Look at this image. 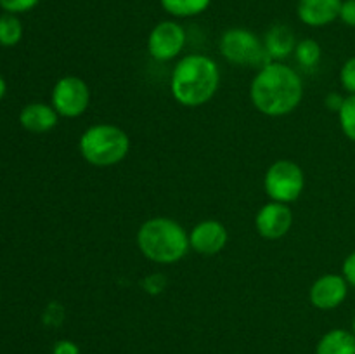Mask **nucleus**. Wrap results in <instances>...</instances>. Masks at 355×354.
I'll list each match as a JSON object with an SVG mask.
<instances>
[{
  "label": "nucleus",
  "mask_w": 355,
  "mask_h": 354,
  "mask_svg": "<svg viewBox=\"0 0 355 354\" xmlns=\"http://www.w3.org/2000/svg\"><path fill=\"white\" fill-rule=\"evenodd\" d=\"M349 295V283L343 274H322L312 283L309 298L314 307L331 311L342 305Z\"/></svg>",
  "instance_id": "obj_11"
},
{
  "label": "nucleus",
  "mask_w": 355,
  "mask_h": 354,
  "mask_svg": "<svg viewBox=\"0 0 355 354\" xmlns=\"http://www.w3.org/2000/svg\"><path fill=\"white\" fill-rule=\"evenodd\" d=\"M343 0H298L297 16L311 28H322L340 19Z\"/></svg>",
  "instance_id": "obj_12"
},
{
  "label": "nucleus",
  "mask_w": 355,
  "mask_h": 354,
  "mask_svg": "<svg viewBox=\"0 0 355 354\" xmlns=\"http://www.w3.org/2000/svg\"><path fill=\"white\" fill-rule=\"evenodd\" d=\"M59 115L52 104L31 103L19 113V124L31 134H45L58 125Z\"/></svg>",
  "instance_id": "obj_13"
},
{
  "label": "nucleus",
  "mask_w": 355,
  "mask_h": 354,
  "mask_svg": "<svg viewBox=\"0 0 355 354\" xmlns=\"http://www.w3.org/2000/svg\"><path fill=\"white\" fill-rule=\"evenodd\" d=\"M220 87V68L205 54H187L177 61L170 76L172 97L184 108L210 103Z\"/></svg>",
  "instance_id": "obj_2"
},
{
  "label": "nucleus",
  "mask_w": 355,
  "mask_h": 354,
  "mask_svg": "<svg viewBox=\"0 0 355 354\" xmlns=\"http://www.w3.org/2000/svg\"><path fill=\"white\" fill-rule=\"evenodd\" d=\"M295 58H297L298 65L304 68H314L319 61H321V45L314 40V38H304V40L297 42L295 47Z\"/></svg>",
  "instance_id": "obj_17"
},
{
  "label": "nucleus",
  "mask_w": 355,
  "mask_h": 354,
  "mask_svg": "<svg viewBox=\"0 0 355 354\" xmlns=\"http://www.w3.org/2000/svg\"><path fill=\"white\" fill-rule=\"evenodd\" d=\"M90 104V89L83 78L66 75L55 82L52 89V106L59 117L78 118Z\"/></svg>",
  "instance_id": "obj_7"
},
{
  "label": "nucleus",
  "mask_w": 355,
  "mask_h": 354,
  "mask_svg": "<svg viewBox=\"0 0 355 354\" xmlns=\"http://www.w3.org/2000/svg\"><path fill=\"white\" fill-rule=\"evenodd\" d=\"M3 94H6V82H3V78L0 76V99L3 97Z\"/></svg>",
  "instance_id": "obj_26"
},
{
  "label": "nucleus",
  "mask_w": 355,
  "mask_h": 354,
  "mask_svg": "<svg viewBox=\"0 0 355 354\" xmlns=\"http://www.w3.org/2000/svg\"><path fill=\"white\" fill-rule=\"evenodd\" d=\"M293 226V212L290 205L279 201H267L255 215V229L262 238L281 239Z\"/></svg>",
  "instance_id": "obj_9"
},
{
  "label": "nucleus",
  "mask_w": 355,
  "mask_h": 354,
  "mask_svg": "<svg viewBox=\"0 0 355 354\" xmlns=\"http://www.w3.org/2000/svg\"><path fill=\"white\" fill-rule=\"evenodd\" d=\"M340 19L347 26L355 28V0H343L342 9H340Z\"/></svg>",
  "instance_id": "obj_22"
},
{
  "label": "nucleus",
  "mask_w": 355,
  "mask_h": 354,
  "mask_svg": "<svg viewBox=\"0 0 355 354\" xmlns=\"http://www.w3.org/2000/svg\"><path fill=\"white\" fill-rule=\"evenodd\" d=\"M40 0H0V7L9 14L28 12L33 9Z\"/></svg>",
  "instance_id": "obj_21"
},
{
  "label": "nucleus",
  "mask_w": 355,
  "mask_h": 354,
  "mask_svg": "<svg viewBox=\"0 0 355 354\" xmlns=\"http://www.w3.org/2000/svg\"><path fill=\"white\" fill-rule=\"evenodd\" d=\"M352 333L355 335V318H354V321H352Z\"/></svg>",
  "instance_id": "obj_27"
},
{
  "label": "nucleus",
  "mask_w": 355,
  "mask_h": 354,
  "mask_svg": "<svg viewBox=\"0 0 355 354\" xmlns=\"http://www.w3.org/2000/svg\"><path fill=\"white\" fill-rule=\"evenodd\" d=\"M338 121L342 132L355 142V94H349L338 111Z\"/></svg>",
  "instance_id": "obj_19"
},
{
  "label": "nucleus",
  "mask_w": 355,
  "mask_h": 354,
  "mask_svg": "<svg viewBox=\"0 0 355 354\" xmlns=\"http://www.w3.org/2000/svg\"><path fill=\"white\" fill-rule=\"evenodd\" d=\"M250 99L255 110L266 117H286L304 99V80L297 69L283 61H270L253 76Z\"/></svg>",
  "instance_id": "obj_1"
},
{
  "label": "nucleus",
  "mask_w": 355,
  "mask_h": 354,
  "mask_svg": "<svg viewBox=\"0 0 355 354\" xmlns=\"http://www.w3.org/2000/svg\"><path fill=\"white\" fill-rule=\"evenodd\" d=\"M343 101H345V97L340 96L338 92H331L326 96L324 104L329 111H336V113H338L340 108H342V104H343Z\"/></svg>",
  "instance_id": "obj_25"
},
{
  "label": "nucleus",
  "mask_w": 355,
  "mask_h": 354,
  "mask_svg": "<svg viewBox=\"0 0 355 354\" xmlns=\"http://www.w3.org/2000/svg\"><path fill=\"white\" fill-rule=\"evenodd\" d=\"M340 83L349 94H355V56L347 59L340 69Z\"/></svg>",
  "instance_id": "obj_20"
},
{
  "label": "nucleus",
  "mask_w": 355,
  "mask_h": 354,
  "mask_svg": "<svg viewBox=\"0 0 355 354\" xmlns=\"http://www.w3.org/2000/svg\"><path fill=\"white\" fill-rule=\"evenodd\" d=\"M342 274L347 280V283L355 288V252L350 253V255H347V259L343 260Z\"/></svg>",
  "instance_id": "obj_23"
},
{
  "label": "nucleus",
  "mask_w": 355,
  "mask_h": 354,
  "mask_svg": "<svg viewBox=\"0 0 355 354\" xmlns=\"http://www.w3.org/2000/svg\"><path fill=\"white\" fill-rule=\"evenodd\" d=\"M187 35L182 24L173 19L159 21L155 24L148 37V52L156 61H172L179 58L180 52L186 47Z\"/></svg>",
  "instance_id": "obj_8"
},
{
  "label": "nucleus",
  "mask_w": 355,
  "mask_h": 354,
  "mask_svg": "<svg viewBox=\"0 0 355 354\" xmlns=\"http://www.w3.org/2000/svg\"><path fill=\"white\" fill-rule=\"evenodd\" d=\"M163 10L173 17H194L210 7L211 0H159Z\"/></svg>",
  "instance_id": "obj_16"
},
{
  "label": "nucleus",
  "mask_w": 355,
  "mask_h": 354,
  "mask_svg": "<svg viewBox=\"0 0 355 354\" xmlns=\"http://www.w3.org/2000/svg\"><path fill=\"white\" fill-rule=\"evenodd\" d=\"M297 47V38L291 28L286 24H274L263 37V49L272 61H283L293 54Z\"/></svg>",
  "instance_id": "obj_14"
},
{
  "label": "nucleus",
  "mask_w": 355,
  "mask_h": 354,
  "mask_svg": "<svg viewBox=\"0 0 355 354\" xmlns=\"http://www.w3.org/2000/svg\"><path fill=\"white\" fill-rule=\"evenodd\" d=\"M23 37V24L14 14L0 16V45H16Z\"/></svg>",
  "instance_id": "obj_18"
},
{
  "label": "nucleus",
  "mask_w": 355,
  "mask_h": 354,
  "mask_svg": "<svg viewBox=\"0 0 355 354\" xmlns=\"http://www.w3.org/2000/svg\"><path fill=\"white\" fill-rule=\"evenodd\" d=\"M82 158L89 165L114 167L127 158L130 151V137L121 127L113 124L90 125L78 141Z\"/></svg>",
  "instance_id": "obj_4"
},
{
  "label": "nucleus",
  "mask_w": 355,
  "mask_h": 354,
  "mask_svg": "<svg viewBox=\"0 0 355 354\" xmlns=\"http://www.w3.org/2000/svg\"><path fill=\"white\" fill-rule=\"evenodd\" d=\"M222 58L236 66H252L260 69L272 59L263 49V40L246 28H229L218 42Z\"/></svg>",
  "instance_id": "obj_5"
},
{
  "label": "nucleus",
  "mask_w": 355,
  "mask_h": 354,
  "mask_svg": "<svg viewBox=\"0 0 355 354\" xmlns=\"http://www.w3.org/2000/svg\"><path fill=\"white\" fill-rule=\"evenodd\" d=\"M315 354H355V335L343 328L329 330L318 342Z\"/></svg>",
  "instance_id": "obj_15"
},
{
  "label": "nucleus",
  "mask_w": 355,
  "mask_h": 354,
  "mask_svg": "<svg viewBox=\"0 0 355 354\" xmlns=\"http://www.w3.org/2000/svg\"><path fill=\"white\" fill-rule=\"evenodd\" d=\"M137 246L142 255L156 264H175L191 250L189 231L172 217H151L137 231Z\"/></svg>",
  "instance_id": "obj_3"
},
{
  "label": "nucleus",
  "mask_w": 355,
  "mask_h": 354,
  "mask_svg": "<svg viewBox=\"0 0 355 354\" xmlns=\"http://www.w3.org/2000/svg\"><path fill=\"white\" fill-rule=\"evenodd\" d=\"M263 189L269 200L293 203L305 189V172L293 160H276L263 176Z\"/></svg>",
  "instance_id": "obj_6"
},
{
  "label": "nucleus",
  "mask_w": 355,
  "mask_h": 354,
  "mask_svg": "<svg viewBox=\"0 0 355 354\" xmlns=\"http://www.w3.org/2000/svg\"><path fill=\"white\" fill-rule=\"evenodd\" d=\"M52 354H80V347L71 340H59L55 342Z\"/></svg>",
  "instance_id": "obj_24"
},
{
  "label": "nucleus",
  "mask_w": 355,
  "mask_h": 354,
  "mask_svg": "<svg viewBox=\"0 0 355 354\" xmlns=\"http://www.w3.org/2000/svg\"><path fill=\"white\" fill-rule=\"evenodd\" d=\"M229 242L227 228L217 219H205L189 231V246L200 255H215Z\"/></svg>",
  "instance_id": "obj_10"
}]
</instances>
